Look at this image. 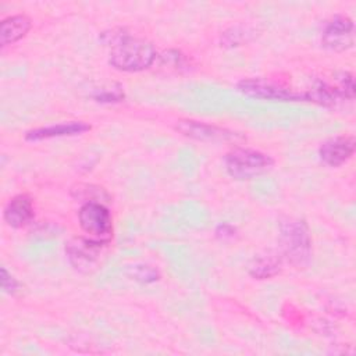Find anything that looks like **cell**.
<instances>
[{
    "instance_id": "9",
    "label": "cell",
    "mask_w": 356,
    "mask_h": 356,
    "mask_svg": "<svg viewBox=\"0 0 356 356\" xmlns=\"http://www.w3.org/2000/svg\"><path fill=\"white\" fill-rule=\"evenodd\" d=\"M175 129L186 138L202 140V142H227L241 138L234 131L221 128L217 125L195 121V120H179L177 121Z\"/></svg>"
},
{
    "instance_id": "14",
    "label": "cell",
    "mask_w": 356,
    "mask_h": 356,
    "mask_svg": "<svg viewBox=\"0 0 356 356\" xmlns=\"http://www.w3.org/2000/svg\"><path fill=\"white\" fill-rule=\"evenodd\" d=\"M281 261H282V257L277 256V254H273V253L259 256L250 264L249 274L253 278H257V280L271 278V277H274L280 273Z\"/></svg>"
},
{
    "instance_id": "15",
    "label": "cell",
    "mask_w": 356,
    "mask_h": 356,
    "mask_svg": "<svg viewBox=\"0 0 356 356\" xmlns=\"http://www.w3.org/2000/svg\"><path fill=\"white\" fill-rule=\"evenodd\" d=\"M129 275L132 280L142 282V284H150L156 282L160 278V273L149 264H134L129 267Z\"/></svg>"
},
{
    "instance_id": "6",
    "label": "cell",
    "mask_w": 356,
    "mask_h": 356,
    "mask_svg": "<svg viewBox=\"0 0 356 356\" xmlns=\"http://www.w3.org/2000/svg\"><path fill=\"white\" fill-rule=\"evenodd\" d=\"M82 231L93 239L110 242L113 235V218L108 209L100 202H85L78 211Z\"/></svg>"
},
{
    "instance_id": "17",
    "label": "cell",
    "mask_w": 356,
    "mask_h": 356,
    "mask_svg": "<svg viewBox=\"0 0 356 356\" xmlns=\"http://www.w3.org/2000/svg\"><path fill=\"white\" fill-rule=\"evenodd\" d=\"M246 36H248L246 29H241V28L235 26L222 33L221 43H222V46H227V47L239 46L243 40H246Z\"/></svg>"
},
{
    "instance_id": "19",
    "label": "cell",
    "mask_w": 356,
    "mask_h": 356,
    "mask_svg": "<svg viewBox=\"0 0 356 356\" xmlns=\"http://www.w3.org/2000/svg\"><path fill=\"white\" fill-rule=\"evenodd\" d=\"M216 235L221 239H227V238H232L235 235V228L229 224H220L217 228H216Z\"/></svg>"
},
{
    "instance_id": "3",
    "label": "cell",
    "mask_w": 356,
    "mask_h": 356,
    "mask_svg": "<svg viewBox=\"0 0 356 356\" xmlns=\"http://www.w3.org/2000/svg\"><path fill=\"white\" fill-rule=\"evenodd\" d=\"M274 164L271 156L248 147H236L224 157L227 174L236 181L253 179L267 172Z\"/></svg>"
},
{
    "instance_id": "12",
    "label": "cell",
    "mask_w": 356,
    "mask_h": 356,
    "mask_svg": "<svg viewBox=\"0 0 356 356\" xmlns=\"http://www.w3.org/2000/svg\"><path fill=\"white\" fill-rule=\"evenodd\" d=\"M4 221L11 228H22L33 218V204L28 195H17L6 204L3 211Z\"/></svg>"
},
{
    "instance_id": "8",
    "label": "cell",
    "mask_w": 356,
    "mask_h": 356,
    "mask_svg": "<svg viewBox=\"0 0 356 356\" xmlns=\"http://www.w3.org/2000/svg\"><path fill=\"white\" fill-rule=\"evenodd\" d=\"M324 47L334 51H343L355 44V24L346 15L332 17L324 26L321 35Z\"/></svg>"
},
{
    "instance_id": "7",
    "label": "cell",
    "mask_w": 356,
    "mask_h": 356,
    "mask_svg": "<svg viewBox=\"0 0 356 356\" xmlns=\"http://www.w3.org/2000/svg\"><path fill=\"white\" fill-rule=\"evenodd\" d=\"M108 242H102L93 238L75 236L68 241L65 253L70 264L82 273H89L96 268L103 250Z\"/></svg>"
},
{
    "instance_id": "13",
    "label": "cell",
    "mask_w": 356,
    "mask_h": 356,
    "mask_svg": "<svg viewBox=\"0 0 356 356\" xmlns=\"http://www.w3.org/2000/svg\"><path fill=\"white\" fill-rule=\"evenodd\" d=\"M31 26H32L31 18L24 14L11 15L3 19L1 29H0L1 46H7L22 39L29 32Z\"/></svg>"
},
{
    "instance_id": "18",
    "label": "cell",
    "mask_w": 356,
    "mask_h": 356,
    "mask_svg": "<svg viewBox=\"0 0 356 356\" xmlns=\"http://www.w3.org/2000/svg\"><path fill=\"white\" fill-rule=\"evenodd\" d=\"M1 289L6 293H15L18 289V282L17 280L6 270V267H1Z\"/></svg>"
},
{
    "instance_id": "11",
    "label": "cell",
    "mask_w": 356,
    "mask_h": 356,
    "mask_svg": "<svg viewBox=\"0 0 356 356\" xmlns=\"http://www.w3.org/2000/svg\"><path fill=\"white\" fill-rule=\"evenodd\" d=\"M86 131H90V125L83 121H68V122H60L53 124L47 127L33 128L29 129L25 134V139L29 142H38V140H46L53 138H63V136H75L81 135Z\"/></svg>"
},
{
    "instance_id": "4",
    "label": "cell",
    "mask_w": 356,
    "mask_h": 356,
    "mask_svg": "<svg viewBox=\"0 0 356 356\" xmlns=\"http://www.w3.org/2000/svg\"><path fill=\"white\" fill-rule=\"evenodd\" d=\"M335 83L317 81L309 90L303 92L305 102H313L324 107H335L343 100L355 99V81L350 72H339L334 78Z\"/></svg>"
},
{
    "instance_id": "2",
    "label": "cell",
    "mask_w": 356,
    "mask_h": 356,
    "mask_svg": "<svg viewBox=\"0 0 356 356\" xmlns=\"http://www.w3.org/2000/svg\"><path fill=\"white\" fill-rule=\"evenodd\" d=\"M282 256L293 266H306L312 254V238L305 220L286 218L280 225Z\"/></svg>"
},
{
    "instance_id": "10",
    "label": "cell",
    "mask_w": 356,
    "mask_h": 356,
    "mask_svg": "<svg viewBox=\"0 0 356 356\" xmlns=\"http://www.w3.org/2000/svg\"><path fill=\"white\" fill-rule=\"evenodd\" d=\"M356 140L350 135L334 136L324 140L318 147L320 160L328 167H339L355 153Z\"/></svg>"
},
{
    "instance_id": "1",
    "label": "cell",
    "mask_w": 356,
    "mask_h": 356,
    "mask_svg": "<svg viewBox=\"0 0 356 356\" xmlns=\"http://www.w3.org/2000/svg\"><path fill=\"white\" fill-rule=\"evenodd\" d=\"M110 46L108 63L120 71L139 72L149 68L156 60L154 46L143 39L129 33H104Z\"/></svg>"
},
{
    "instance_id": "16",
    "label": "cell",
    "mask_w": 356,
    "mask_h": 356,
    "mask_svg": "<svg viewBox=\"0 0 356 356\" xmlns=\"http://www.w3.org/2000/svg\"><path fill=\"white\" fill-rule=\"evenodd\" d=\"M93 99L100 103H117L124 99V92L120 85H115L111 88H104L103 90L95 93Z\"/></svg>"
},
{
    "instance_id": "5",
    "label": "cell",
    "mask_w": 356,
    "mask_h": 356,
    "mask_svg": "<svg viewBox=\"0 0 356 356\" xmlns=\"http://www.w3.org/2000/svg\"><path fill=\"white\" fill-rule=\"evenodd\" d=\"M236 88L242 95L253 99L271 102H305L303 92H296L266 78H245L236 83Z\"/></svg>"
}]
</instances>
